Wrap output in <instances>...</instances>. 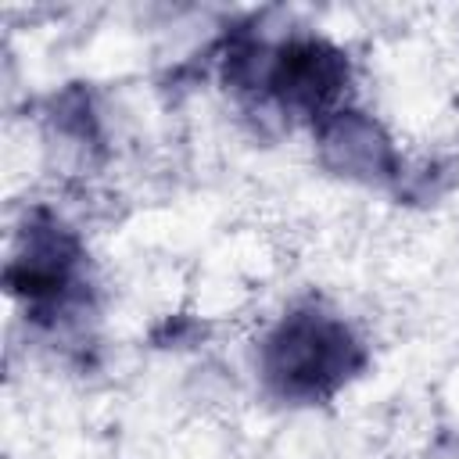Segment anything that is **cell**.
Returning <instances> with one entry per match:
<instances>
[{"label":"cell","instance_id":"cell-1","mask_svg":"<svg viewBox=\"0 0 459 459\" xmlns=\"http://www.w3.org/2000/svg\"><path fill=\"white\" fill-rule=\"evenodd\" d=\"M366 344L351 323L323 305L283 312L258 348V373L280 402L319 405L366 369Z\"/></svg>","mask_w":459,"mask_h":459},{"label":"cell","instance_id":"cell-2","mask_svg":"<svg viewBox=\"0 0 459 459\" xmlns=\"http://www.w3.org/2000/svg\"><path fill=\"white\" fill-rule=\"evenodd\" d=\"M226 82L230 86L258 82L283 115L305 118L316 129L326 118L348 111L351 61L337 43L312 32L287 36L273 50H258V54L255 43L247 39L226 50Z\"/></svg>","mask_w":459,"mask_h":459},{"label":"cell","instance_id":"cell-3","mask_svg":"<svg viewBox=\"0 0 459 459\" xmlns=\"http://www.w3.org/2000/svg\"><path fill=\"white\" fill-rule=\"evenodd\" d=\"M7 290L39 323H61L86 305V251L47 208L25 215L7 258Z\"/></svg>","mask_w":459,"mask_h":459},{"label":"cell","instance_id":"cell-4","mask_svg":"<svg viewBox=\"0 0 459 459\" xmlns=\"http://www.w3.org/2000/svg\"><path fill=\"white\" fill-rule=\"evenodd\" d=\"M316 140L323 147L326 165H333L344 176H359L369 183H384L398 176V154L391 140L380 133V126L359 111H341L316 126Z\"/></svg>","mask_w":459,"mask_h":459}]
</instances>
